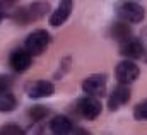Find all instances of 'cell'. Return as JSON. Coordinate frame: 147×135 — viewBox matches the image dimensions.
Masks as SVG:
<instances>
[{"instance_id": "cell-1", "label": "cell", "mask_w": 147, "mask_h": 135, "mask_svg": "<svg viewBox=\"0 0 147 135\" xmlns=\"http://www.w3.org/2000/svg\"><path fill=\"white\" fill-rule=\"evenodd\" d=\"M48 12H50V3L46 0H38L24 7H19L14 14H10V17L14 22L26 26V24H33L39 19H43Z\"/></svg>"}, {"instance_id": "cell-2", "label": "cell", "mask_w": 147, "mask_h": 135, "mask_svg": "<svg viewBox=\"0 0 147 135\" xmlns=\"http://www.w3.org/2000/svg\"><path fill=\"white\" fill-rule=\"evenodd\" d=\"M115 12L120 17V21H123L127 24H137L146 17V9L135 2H130V0L118 2L115 5Z\"/></svg>"}, {"instance_id": "cell-3", "label": "cell", "mask_w": 147, "mask_h": 135, "mask_svg": "<svg viewBox=\"0 0 147 135\" xmlns=\"http://www.w3.org/2000/svg\"><path fill=\"white\" fill-rule=\"evenodd\" d=\"M50 41H51V36L50 34L46 33V31H43V29H38V31H33V33L26 38L24 48L33 57H36V55H41L50 46Z\"/></svg>"}, {"instance_id": "cell-4", "label": "cell", "mask_w": 147, "mask_h": 135, "mask_svg": "<svg viewBox=\"0 0 147 135\" xmlns=\"http://www.w3.org/2000/svg\"><path fill=\"white\" fill-rule=\"evenodd\" d=\"M75 109H77V113L82 116V118H87V120H94V118H98L99 116V113H101V101L98 99V98H94V96H84V98H80L77 104H75Z\"/></svg>"}, {"instance_id": "cell-5", "label": "cell", "mask_w": 147, "mask_h": 135, "mask_svg": "<svg viewBox=\"0 0 147 135\" xmlns=\"http://www.w3.org/2000/svg\"><path fill=\"white\" fill-rule=\"evenodd\" d=\"M82 91L87 96L99 98L106 92V75L105 74H94L82 80Z\"/></svg>"}, {"instance_id": "cell-6", "label": "cell", "mask_w": 147, "mask_h": 135, "mask_svg": "<svg viewBox=\"0 0 147 135\" xmlns=\"http://www.w3.org/2000/svg\"><path fill=\"white\" fill-rule=\"evenodd\" d=\"M115 74H116V80L123 86H128L132 84L134 80H137L139 74H140V68L137 67L132 60H123L120 62L116 68H115Z\"/></svg>"}, {"instance_id": "cell-7", "label": "cell", "mask_w": 147, "mask_h": 135, "mask_svg": "<svg viewBox=\"0 0 147 135\" xmlns=\"http://www.w3.org/2000/svg\"><path fill=\"white\" fill-rule=\"evenodd\" d=\"M120 55L127 60H139L144 58V46L139 38H128L127 41L120 43Z\"/></svg>"}, {"instance_id": "cell-8", "label": "cell", "mask_w": 147, "mask_h": 135, "mask_svg": "<svg viewBox=\"0 0 147 135\" xmlns=\"http://www.w3.org/2000/svg\"><path fill=\"white\" fill-rule=\"evenodd\" d=\"M31 58H33V55L26 48H17L10 53L9 62H10V67L16 72H26L31 65Z\"/></svg>"}, {"instance_id": "cell-9", "label": "cell", "mask_w": 147, "mask_h": 135, "mask_svg": "<svg viewBox=\"0 0 147 135\" xmlns=\"http://www.w3.org/2000/svg\"><path fill=\"white\" fill-rule=\"evenodd\" d=\"M74 9V0H60V5L57 7V10L50 16V24L53 28H58L62 26L72 14Z\"/></svg>"}, {"instance_id": "cell-10", "label": "cell", "mask_w": 147, "mask_h": 135, "mask_svg": "<svg viewBox=\"0 0 147 135\" xmlns=\"http://www.w3.org/2000/svg\"><path fill=\"white\" fill-rule=\"evenodd\" d=\"M55 92V86L53 82H48V80H36L33 84L28 86V96L29 98H48Z\"/></svg>"}, {"instance_id": "cell-11", "label": "cell", "mask_w": 147, "mask_h": 135, "mask_svg": "<svg viewBox=\"0 0 147 135\" xmlns=\"http://www.w3.org/2000/svg\"><path fill=\"white\" fill-rule=\"evenodd\" d=\"M128 101H130V89H128L127 86L120 84V86L111 92L110 101H108V106H110V109L115 111V109H118L120 106L127 104Z\"/></svg>"}, {"instance_id": "cell-12", "label": "cell", "mask_w": 147, "mask_h": 135, "mask_svg": "<svg viewBox=\"0 0 147 135\" xmlns=\"http://www.w3.org/2000/svg\"><path fill=\"white\" fill-rule=\"evenodd\" d=\"M50 130H51L53 135H72L74 127H72V122L67 116L58 115L50 122Z\"/></svg>"}, {"instance_id": "cell-13", "label": "cell", "mask_w": 147, "mask_h": 135, "mask_svg": "<svg viewBox=\"0 0 147 135\" xmlns=\"http://www.w3.org/2000/svg\"><path fill=\"white\" fill-rule=\"evenodd\" d=\"M111 36H113V39H116L118 45H120V43L127 41L128 38H132V31H130V28H128L127 22L120 21V22H116V24L111 26Z\"/></svg>"}, {"instance_id": "cell-14", "label": "cell", "mask_w": 147, "mask_h": 135, "mask_svg": "<svg viewBox=\"0 0 147 135\" xmlns=\"http://www.w3.org/2000/svg\"><path fill=\"white\" fill-rule=\"evenodd\" d=\"M16 106H17V99L10 91L0 92V113H9L16 109Z\"/></svg>"}, {"instance_id": "cell-15", "label": "cell", "mask_w": 147, "mask_h": 135, "mask_svg": "<svg viewBox=\"0 0 147 135\" xmlns=\"http://www.w3.org/2000/svg\"><path fill=\"white\" fill-rule=\"evenodd\" d=\"M0 135H24V130L16 123H9L0 128Z\"/></svg>"}, {"instance_id": "cell-16", "label": "cell", "mask_w": 147, "mask_h": 135, "mask_svg": "<svg viewBox=\"0 0 147 135\" xmlns=\"http://www.w3.org/2000/svg\"><path fill=\"white\" fill-rule=\"evenodd\" d=\"M134 116H135V120H140V122L147 120V99L142 103H139L134 108Z\"/></svg>"}, {"instance_id": "cell-17", "label": "cell", "mask_w": 147, "mask_h": 135, "mask_svg": "<svg viewBox=\"0 0 147 135\" xmlns=\"http://www.w3.org/2000/svg\"><path fill=\"white\" fill-rule=\"evenodd\" d=\"M48 108H45V106H34V108H31L29 109V116L33 118V120H36V122H39V120H43L45 116H48Z\"/></svg>"}, {"instance_id": "cell-18", "label": "cell", "mask_w": 147, "mask_h": 135, "mask_svg": "<svg viewBox=\"0 0 147 135\" xmlns=\"http://www.w3.org/2000/svg\"><path fill=\"white\" fill-rule=\"evenodd\" d=\"M10 87H12V80H10V77H7V75H0V92H3V91H10Z\"/></svg>"}, {"instance_id": "cell-19", "label": "cell", "mask_w": 147, "mask_h": 135, "mask_svg": "<svg viewBox=\"0 0 147 135\" xmlns=\"http://www.w3.org/2000/svg\"><path fill=\"white\" fill-rule=\"evenodd\" d=\"M12 0H0V14H7V9L12 5Z\"/></svg>"}, {"instance_id": "cell-20", "label": "cell", "mask_w": 147, "mask_h": 135, "mask_svg": "<svg viewBox=\"0 0 147 135\" xmlns=\"http://www.w3.org/2000/svg\"><path fill=\"white\" fill-rule=\"evenodd\" d=\"M139 39H140V43H142V46H144V58L147 60V29L142 33V36H140Z\"/></svg>"}, {"instance_id": "cell-21", "label": "cell", "mask_w": 147, "mask_h": 135, "mask_svg": "<svg viewBox=\"0 0 147 135\" xmlns=\"http://www.w3.org/2000/svg\"><path fill=\"white\" fill-rule=\"evenodd\" d=\"M74 135H91L87 130H84V128H75L74 130Z\"/></svg>"}, {"instance_id": "cell-22", "label": "cell", "mask_w": 147, "mask_h": 135, "mask_svg": "<svg viewBox=\"0 0 147 135\" xmlns=\"http://www.w3.org/2000/svg\"><path fill=\"white\" fill-rule=\"evenodd\" d=\"M5 16H7V14H0V22H2V19H3Z\"/></svg>"}, {"instance_id": "cell-23", "label": "cell", "mask_w": 147, "mask_h": 135, "mask_svg": "<svg viewBox=\"0 0 147 135\" xmlns=\"http://www.w3.org/2000/svg\"><path fill=\"white\" fill-rule=\"evenodd\" d=\"M12 2H14V0H12Z\"/></svg>"}]
</instances>
